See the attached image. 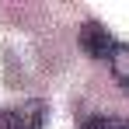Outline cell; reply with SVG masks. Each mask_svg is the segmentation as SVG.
<instances>
[{
    "instance_id": "cell-1",
    "label": "cell",
    "mask_w": 129,
    "mask_h": 129,
    "mask_svg": "<svg viewBox=\"0 0 129 129\" xmlns=\"http://www.w3.org/2000/svg\"><path fill=\"white\" fill-rule=\"evenodd\" d=\"M0 129H45V105L24 101V105L0 112Z\"/></svg>"
},
{
    "instance_id": "cell-2",
    "label": "cell",
    "mask_w": 129,
    "mask_h": 129,
    "mask_svg": "<svg viewBox=\"0 0 129 129\" xmlns=\"http://www.w3.org/2000/svg\"><path fill=\"white\" fill-rule=\"evenodd\" d=\"M115 39L108 35V28L105 24H98V21H84L80 24V49H84L87 56H94V59H112V52H115Z\"/></svg>"
},
{
    "instance_id": "cell-3",
    "label": "cell",
    "mask_w": 129,
    "mask_h": 129,
    "mask_svg": "<svg viewBox=\"0 0 129 129\" xmlns=\"http://www.w3.org/2000/svg\"><path fill=\"white\" fill-rule=\"evenodd\" d=\"M108 66H112V73H115V80L129 91V45H115V52H112V59H108Z\"/></svg>"
},
{
    "instance_id": "cell-4",
    "label": "cell",
    "mask_w": 129,
    "mask_h": 129,
    "mask_svg": "<svg viewBox=\"0 0 129 129\" xmlns=\"http://www.w3.org/2000/svg\"><path fill=\"white\" fill-rule=\"evenodd\" d=\"M80 129H129L126 115H87Z\"/></svg>"
}]
</instances>
